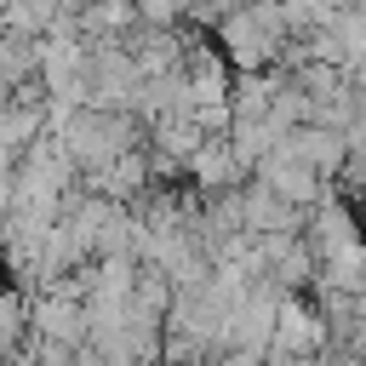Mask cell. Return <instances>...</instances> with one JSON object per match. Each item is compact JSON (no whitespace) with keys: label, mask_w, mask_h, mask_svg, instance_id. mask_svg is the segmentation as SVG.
<instances>
[{"label":"cell","mask_w":366,"mask_h":366,"mask_svg":"<svg viewBox=\"0 0 366 366\" xmlns=\"http://www.w3.org/2000/svg\"><path fill=\"white\" fill-rule=\"evenodd\" d=\"M332 29H337L349 63H360V57H366V6H343V11L332 17Z\"/></svg>","instance_id":"obj_4"},{"label":"cell","mask_w":366,"mask_h":366,"mask_svg":"<svg viewBox=\"0 0 366 366\" xmlns=\"http://www.w3.org/2000/svg\"><path fill=\"white\" fill-rule=\"evenodd\" d=\"M143 132L149 126L132 109H97V103H86V109L57 120V137H63V149H69V160L80 172H109L120 154H132L143 143Z\"/></svg>","instance_id":"obj_1"},{"label":"cell","mask_w":366,"mask_h":366,"mask_svg":"<svg viewBox=\"0 0 366 366\" xmlns=\"http://www.w3.org/2000/svg\"><path fill=\"white\" fill-rule=\"evenodd\" d=\"M137 366H177V360H160V355H149V360H137Z\"/></svg>","instance_id":"obj_6"},{"label":"cell","mask_w":366,"mask_h":366,"mask_svg":"<svg viewBox=\"0 0 366 366\" xmlns=\"http://www.w3.org/2000/svg\"><path fill=\"white\" fill-rule=\"evenodd\" d=\"M0 69H6V92H17V86H29V80H40V40H34V34L6 29V40H0Z\"/></svg>","instance_id":"obj_3"},{"label":"cell","mask_w":366,"mask_h":366,"mask_svg":"<svg viewBox=\"0 0 366 366\" xmlns=\"http://www.w3.org/2000/svg\"><path fill=\"white\" fill-rule=\"evenodd\" d=\"M137 17L149 29H183L189 23V0H137Z\"/></svg>","instance_id":"obj_5"},{"label":"cell","mask_w":366,"mask_h":366,"mask_svg":"<svg viewBox=\"0 0 366 366\" xmlns=\"http://www.w3.org/2000/svg\"><path fill=\"white\" fill-rule=\"evenodd\" d=\"M246 166H240V154H234V143L229 137H212L200 154H194V166H189V183H200V194L212 200V194H229V189H246Z\"/></svg>","instance_id":"obj_2"}]
</instances>
